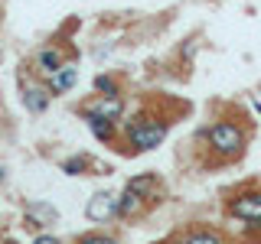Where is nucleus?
Masks as SVG:
<instances>
[{"mask_svg": "<svg viewBox=\"0 0 261 244\" xmlns=\"http://www.w3.org/2000/svg\"><path fill=\"white\" fill-rule=\"evenodd\" d=\"M228 215H235L239 222H248V225H261V189L235 195L228 202Z\"/></svg>", "mask_w": 261, "mask_h": 244, "instance_id": "nucleus-3", "label": "nucleus"}, {"mask_svg": "<svg viewBox=\"0 0 261 244\" xmlns=\"http://www.w3.org/2000/svg\"><path fill=\"white\" fill-rule=\"evenodd\" d=\"M0 244H20V241H13V238H4V241H0Z\"/></svg>", "mask_w": 261, "mask_h": 244, "instance_id": "nucleus-17", "label": "nucleus"}, {"mask_svg": "<svg viewBox=\"0 0 261 244\" xmlns=\"http://www.w3.org/2000/svg\"><path fill=\"white\" fill-rule=\"evenodd\" d=\"M124 134H127V143H130V150H134V153L157 150V146L167 140V120H157V117H137V120H127Z\"/></svg>", "mask_w": 261, "mask_h": 244, "instance_id": "nucleus-1", "label": "nucleus"}, {"mask_svg": "<svg viewBox=\"0 0 261 244\" xmlns=\"http://www.w3.org/2000/svg\"><path fill=\"white\" fill-rule=\"evenodd\" d=\"M33 244H62V241H59V238H53V234H39V238L33 241Z\"/></svg>", "mask_w": 261, "mask_h": 244, "instance_id": "nucleus-16", "label": "nucleus"}, {"mask_svg": "<svg viewBox=\"0 0 261 244\" xmlns=\"http://www.w3.org/2000/svg\"><path fill=\"white\" fill-rule=\"evenodd\" d=\"M85 120H88V130L95 134V140L101 143L114 140V120H105V117H85Z\"/></svg>", "mask_w": 261, "mask_h": 244, "instance_id": "nucleus-11", "label": "nucleus"}, {"mask_svg": "<svg viewBox=\"0 0 261 244\" xmlns=\"http://www.w3.org/2000/svg\"><path fill=\"white\" fill-rule=\"evenodd\" d=\"M144 202L147 199H141L137 192L124 189L121 199H114V215H118V218H130V215H137V211H144Z\"/></svg>", "mask_w": 261, "mask_h": 244, "instance_id": "nucleus-8", "label": "nucleus"}, {"mask_svg": "<svg viewBox=\"0 0 261 244\" xmlns=\"http://www.w3.org/2000/svg\"><path fill=\"white\" fill-rule=\"evenodd\" d=\"M170 244H183V241H170Z\"/></svg>", "mask_w": 261, "mask_h": 244, "instance_id": "nucleus-18", "label": "nucleus"}, {"mask_svg": "<svg viewBox=\"0 0 261 244\" xmlns=\"http://www.w3.org/2000/svg\"><path fill=\"white\" fill-rule=\"evenodd\" d=\"M75 81H79V69L72 62H62L59 69L49 75V95H65V92H72L75 88Z\"/></svg>", "mask_w": 261, "mask_h": 244, "instance_id": "nucleus-5", "label": "nucleus"}, {"mask_svg": "<svg viewBox=\"0 0 261 244\" xmlns=\"http://www.w3.org/2000/svg\"><path fill=\"white\" fill-rule=\"evenodd\" d=\"M59 65H62V52H59L56 46L39 49V55H36V72H39V75H46V78H49L56 69H59Z\"/></svg>", "mask_w": 261, "mask_h": 244, "instance_id": "nucleus-9", "label": "nucleus"}, {"mask_svg": "<svg viewBox=\"0 0 261 244\" xmlns=\"http://www.w3.org/2000/svg\"><path fill=\"white\" fill-rule=\"evenodd\" d=\"M49 88L43 85H23V104H27V111L30 114H43L49 108Z\"/></svg>", "mask_w": 261, "mask_h": 244, "instance_id": "nucleus-7", "label": "nucleus"}, {"mask_svg": "<svg viewBox=\"0 0 261 244\" xmlns=\"http://www.w3.org/2000/svg\"><path fill=\"white\" fill-rule=\"evenodd\" d=\"M124 114V101L121 95H98L95 101L82 104V117H105V120H118Z\"/></svg>", "mask_w": 261, "mask_h": 244, "instance_id": "nucleus-4", "label": "nucleus"}, {"mask_svg": "<svg viewBox=\"0 0 261 244\" xmlns=\"http://www.w3.org/2000/svg\"><path fill=\"white\" fill-rule=\"evenodd\" d=\"M183 244H222V234L219 231H209V228H196L183 238Z\"/></svg>", "mask_w": 261, "mask_h": 244, "instance_id": "nucleus-12", "label": "nucleus"}, {"mask_svg": "<svg viewBox=\"0 0 261 244\" xmlns=\"http://www.w3.org/2000/svg\"><path fill=\"white\" fill-rule=\"evenodd\" d=\"M127 189H130V192H137L141 199H150V195L157 192V173H144V176L127 179Z\"/></svg>", "mask_w": 261, "mask_h": 244, "instance_id": "nucleus-10", "label": "nucleus"}, {"mask_svg": "<svg viewBox=\"0 0 261 244\" xmlns=\"http://www.w3.org/2000/svg\"><path fill=\"white\" fill-rule=\"evenodd\" d=\"M0 62H4V52H0Z\"/></svg>", "mask_w": 261, "mask_h": 244, "instance_id": "nucleus-19", "label": "nucleus"}, {"mask_svg": "<svg viewBox=\"0 0 261 244\" xmlns=\"http://www.w3.org/2000/svg\"><path fill=\"white\" fill-rule=\"evenodd\" d=\"M95 92L98 95H121V88H118V81L111 75H98L95 78Z\"/></svg>", "mask_w": 261, "mask_h": 244, "instance_id": "nucleus-13", "label": "nucleus"}, {"mask_svg": "<svg viewBox=\"0 0 261 244\" xmlns=\"http://www.w3.org/2000/svg\"><path fill=\"white\" fill-rule=\"evenodd\" d=\"M206 140H209V150L219 153V157H239L245 143H248V134L232 120H219L206 130Z\"/></svg>", "mask_w": 261, "mask_h": 244, "instance_id": "nucleus-2", "label": "nucleus"}, {"mask_svg": "<svg viewBox=\"0 0 261 244\" xmlns=\"http://www.w3.org/2000/svg\"><path fill=\"white\" fill-rule=\"evenodd\" d=\"M79 244H118V241L108 238V234H82Z\"/></svg>", "mask_w": 261, "mask_h": 244, "instance_id": "nucleus-15", "label": "nucleus"}, {"mask_svg": "<svg viewBox=\"0 0 261 244\" xmlns=\"http://www.w3.org/2000/svg\"><path fill=\"white\" fill-rule=\"evenodd\" d=\"M85 166H88V160H85V157H72V160H65V163H62V173L79 176V173H85Z\"/></svg>", "mask_w": 261, "mask_h": 244, "instance_id": "nucleus-14", "label": "nucleus"}, {"mask_svg": "<svg viewBox=\"0 0 261 244\" xmlns=\"http://www.w3.org/2000/svg\"><path fill=\"white\" fill-rule=\"evenodd\" d=\"M85 215L92 218V222H108V218H114V195H111V192H98V195H92V202H88Z\"/></svg>", "mask_w": 261, "mask_h": 244, "instance_id": "nucleus-6", "label": "nucleus"}]
</instances>
